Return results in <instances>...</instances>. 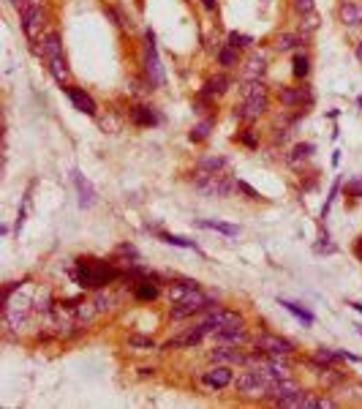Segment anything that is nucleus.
<instances>
[{"label": "nucleus", "instance_id": "nucleus-1", "mask_svg": "<svg viewBox=\"0 0 362 409\" xmlns=\"http://www.w3.org/2000/svg\"><path fill=\"white\" fill-rule=\"evenodd\" d=\"M237 390L245 393V395H264L267 390H270V382L264 379V374L261 371H243L237 374Z\"/></svg>", "mask_w": 362, "mask_h": 409}, {"label": "nucleus", "instance_id": "nucleus-2", "mask_svg": "<svg viewBox=\"0 0 362 409\" xmlns=\"http://www.w3.org/2000/svg\"><path fill=\"white\" fill-rule=\"evenodd\" d=\"M117 278V270H112L109 265H85L79 270V281L82 286H104L106 281Z\"/></svg>", "mask_w": 362, "mask_h": 409}, {"label": "nucleus", "instance_id": "nucleus-3", "mask_svg": "<svg viewBox=\"0 0 362 409\" xmlns=\"http://www.w3.org/2000/svg\"><path fill=\"white\" fill-rule=\"evenodd\" d=\"M256 349L259 352H267V355H278V358H289L294 352V344L280 336H272V333H261L256 338Z\"/></svg>", "mask_w": 362, "mask_h": 409}, {"label": "nucleus", "instance_id": "nucleus-4", "mask_svg": "<svg viewBox=\"0 0 362 409\" xmlns=\"http://www.w3.org/2000/svg\"><path fill=\"white\" fill-rule=\"evenodd\" d=\"M202 325H207L210 330H221V327H240L243 325V319H240V314L234 311H224V308H212L204 314Z\"/></svg>", "mask_w": 362, "mask_h": 409}, {"label": "nucleus", "instance_id": "nucleus-5", "mask_svg": "<svg viewBox=\"0 0 362 409\" xmlns=\"http://www.w3.org/2000/svg\"><path fill=\"white\" fill-rule=\"evenodd\" d=\"M264 109H267V96H259V98H245V104L234 109V118H240V120H256V118H259Z\"/></svg>", "mask_w": 362, "mask_h": 409}, {"label": "nucleus", "instance_id": "nucleus-6", "mask_svg": "<svg viewBox=\"0 0 362 409\" xmlns=\"http://www.w3.org/2000/svg\"><path fill=\"white\" fill-rule=\"evenodd\" d=\"M147 74L156 85H164V71H161L158 55H156V44H153V33H147Z\"/></svg>", "mask_w": 362, "mask_h": 409}, {"label": "nucleus", "instance_id": "nucleus-7", "mask_svg": "<svg viewBox=\"0 0 362 409\" xmlns=\"http://www.w3.org/2000/svg\"><path fill=\"white\" fill-rule=\"evenodd\" d=\"M204 385H210V387H226V385H232V371L226 366H215V368H210V371H204Z\"/></svg>", "mask_w": 362, "mask_h": 409}, {"label": "nucleus", "instance_id": "nucleus-8", "mask_svg": "<svg viewBox=\"0 0 362 409\" xmlns=\"http://www.w3.org/2000/svg\"><path fill=\"white\" fill-rule=\"evenodd\" d=\"M65 93H68L71 104L77 106L79 112H85V115H96V101H93V98L87 96L85 90H79V88H68Z\"/></svg>", "mask_w": 362, "mask_h": 409}, {"label": "nucleus", "instance_id": "nucleus-9", "mask_svg": "<svg viewBox=\"0 0 362 409\" xmlns=\"http://www.w3.org/2000/svg\"><path fill=\"white\" fill-rule=\"evenodd\" d=\"M210 358L215 363H243V360H248L237 346H215V349H210Z\"/></svg>", "mask_w": 362, "mask_h": 409}, {"label": "nucleus", "instance_id": "nucleus-10", "mask_svg": "<svg viewBox=\"0 0 362 409\" xmlns=\"http://www.w3.org/2000/svg\"><path fill=\"white\" fill-rule=\"evenodd\" d=\"M41 52L49 60H57L60 55H63V44H60V36L55 30H49V33H44V36H41Z\"/></svg>", "mask_w": 362, "mask_h": 409}, {"label": "nucleus", "instance_id": "nucleus-11", "mask_svg": "<svg viewBox=\"0 0 362 409\" xmlns=\"http://www.w3.org/2000/svg\"><path fill=\"white\" fill-rule=\"evenodd\" d=\"M74 180H77V189H79V205L82 207H90L93 202H96V191H93L90 180H85L79 172H74Z\"/></svg>", "mask_w": 362, "mask_h": 409}, {"label": "nucleus", "instance_id": "nucleus-12", "mask_svg": "<svg viewBox=\"0 0 362 409\" xmlns=\"http://www.w3.org/2000/svg\"><path fill=\"white\" fill-rule=\"evenodd\" d=\"M270 390H272V395H275V401H280V398H289V395L300 393V387L294 385V382H292L289 377H283V379L272 382V385H270Z\"/></svg>", "mask_w": 362, "mask_h": 409}, {"label": "nucleus", "instance_id": "nucleus-13", "mask_svg": "<svg viewBox=\"0 0 362 409\" xmlns=\"http://www.w3.org/2000/svg\"><path fill=\"white\" fill-rule=\"evenodd\" d=\"M340 19H343L346 25H359L362 22V6L343 3V6H340Z\"/></svg>", "mask_w": 362, "mask_h": 409}, {"label": "nucleus", "instance_id": "nucleus-14", "mask_svg": "<svg viewBox=\"0 0 362 409\" xmlns=\"http://www.w3.org/2000/svg\"><path fill=\"white\" fill-rule=\"evenodd\" d=\"M133 120H136L139 126H153V123H158V115L150 106H136V109H133Z\"/></svg>", "mask_w": 362, "mask_h": 409}, {"label": "nucleus", "instance_id": "nucleus-15", "mask_svg": "<svg viewBox=\"0 0 362 409\" xmlns=\"http://www.w3.org/2000/svg\"><path fill=\"white\" fill-rule=\"evenodd\" d=\"M218 333V338L221 341H234V344H240V341H245V330L243 327H221Z\"/></svg>", "mask_w": 362, "mask_h": 409}, {"label": "nucleus", "instance_id": "nucleus-16", "mask_svg": "<svg viewBox=\"0 0 362 409\" xmlns=\"http://www.w3.org/2000/svg\"><path fill=\"white\" fill-rule=\"evenodd\" d=\"M196 311H202L199 306L193 303H174L172 306V319H185V317H193Z\"/></svg>", "mask_w": 362, "mask_h": 409}, {"label": "nucleus", "instance_id": "nucleus-17", "mask_svg": "<svg viewBox=\"0 0 362 409\" xmlns=\"http://www.w3.org/2000/svg\"><path fill=\"white\" fill-rule=\"evenodd\" d=\"M264 69H267V66H264V57H261V55H253L251 60H248V66H245V74L256 79V77H261V74H264Z\"/></svg>", "mask_w": 362, "mask_h": 409}, {"label": "nucleus", "instance_id": "nucleus-18", "mask_svg": "<svg viewBox=\"0 0 362 409\" xmlns=\"http://www.w3.org/2000/svg\"><path fill=\"white\" fill-rule=\"evenodd\" d=\"M278 96L283 104H300L303 101V88H280Z\"/></svg>", "mask_w": 362, "mask_h": 409}, {"label": "nucleus", "instance_id": "nucleus-19", "mask_svg": "<svg viewBox=\"0 0 362 409\" xmlns=\"http://www.w3.org/2000/svg\"><path fill=\"white\" fill-rule=\"evenodd\" d=\"M226 88H229V77H224V74H221V77H212L210 82L204 85V90L210 93V96H212V93H224Z\"/></svg>", "mask_w": 362, "mask_h": 409}, {"label": "nucleus", "instance_id": "nucleus-20", "mask_svg": "<svg viewBox=\"0 0 362 409\" xmlns=\"http://www.w3.org/2000/svg\"><path fill=\"white\" fill-rule=\"evenodd\" d=\"M297 44H300V38L294 36V33H280L278 41H275V46H278L280 52H289V49H294Z\"/></svg>", "mask_w": 362, "mask_h": 409}, {"label": "nucleus", "instance_id": "nucleus-21", "mask_svg": "<svg viewBox=\"0 0 362 409\" xmlns=\"http://www.w3.org/2000/svg\"><path fill=\"white\" fill-rule=\"evenodd\" d=\"M218 63L226 66V69L237 66V49H234V46H226V49H221V52H218Z\"/></svg>", "mask_w": 362, "mask_h": 409}, {"label": "nucleus", "instance_id": "nucleus-22", "mask_svg": "<svg viewBox=\"0 0 362 409\" xmlns=\"http://www.w3.org/2000/svg\"><path fill=\"white\" fill-rule=\"evenodd\" d=\"M210 126H212V120H202L199 126H193V131H191V139H193V142H202V139H207V134H210Z\"/></svg>", "mask_w": 362, "mask_h": 409}, {"label": "nucleus", "instance_id": "nucleus-23", "mask_svg": "<svg viewBox=\"0 0 362 409\" xmlns=\"http://www.w3.org/2000/svg\"><path fill=\"white\" fill-rule=\"evenodd\" d=\"M202 226H207V229H218V232H224V235H237V226L224 224V221H202Z\"/></svg>", "mask_w": 362, "mask_h": 409}, {"label": "nucleus", "instance_id": "nucleus-24", "mask_svg": "<svg viewBox=\"0 0 362 409\" xmlns=\"http://www.w3.org/2000/svg\"><path fill=\"white\" fill-rule=\"evenodd\" d=\"M259 96H267V90H264L261 82H251V85L243 88V98H259Z\"/></svg>", "mask_w": 362, "mask_h": 409}, {"label": "nucleus", "instance_id": "nucleus-25", "mask_svg": "<svg viewBox=\"0 0 362 409\" xmlns=\"http://www.w3.org/2000/svg\"><path fill=\"white\" fill-rule=\"evenodd\" d=\"M49 69H52V74H55V79L57 82H65V77H68V71H65V66H63V60H49Z\"/></svg>", "mask_w": 362, "mask_h": 409}, {"label": "nucleus", "instance_id": "nucleus-26", "mask_svg": "<svg viewBox=\"0 0 362 409\" xmlns=\"http://www.w3.org/2000/svg\"><path fill=\"white\" fill-rule=\"evenodd\" d=\"M136 295H139L142 300H153V298L158 295V286H156V284H142V286L136 289Z\"/></svg>", "mask_w": 362, "mask_h": 409}, {"label": "nucleus", "instance_id": "nucleus-27", "mask_svg": "<svg viewBox=\"0 0 362 409\" xmlns=\"http://www.w3.org/2000/svg\"><path fill=\"white\" fill-rule=\"evenodd\" d=\"M305 74H308V57L297 55L294 57V77H305Z\"/></svg>", "mask_w": 362, "mask_h": 409}, {"label": "nucleus", "instance_id": "nucleus-28", "mask_svg": "<svg viewBox=\"0 0 362 409\" xmlns=\"http://www.w3.org/2000/svg\"><path fill=\"white\" fill-rule=\"evenodd\" d=\"M338 358H340V352H332V349H319L316 352V360H321V363H335Z\"/></svg>", "mask_w": 362, "mask_h": 409}, {"label": "nucleus", "instance_id": "nucleus-29", "mask_svg": "<svg viewBox=\"0 0 362 409\" xmlns=\"http://www.w3.org/2000/svg\"><path fill=\"white\" fill-rule=\"evenodd\" d=\"M248 44H251V38L243 36V33H232L229 36V46H234V49H237V46H248Z\"/></svg>", "mask_w": 362, "mask_h": 409}, {"label": "nucleus", "instance_id": "nucleus-30", "mask_svg": "<svg viewBox=\"0 0 362 409\" xmlns=\"http://www.w3.org/2000/svg\"><path fill=\"white\" fill-rule=\"evenodd\" d=\"M128 344L131 346H142V349H153V346H156V344H153V338H142V336H131Z\"/></svg>", "mask_w": 362, "mask_h": 409}, {"label": "nucleus", "instance_id": "nucleus-31", "mask_svg": "<svg viewBox=\"0 0 362 409\" xmlns=\"http://www.w3.org/2000/svg\"><path fill=\"white\" fill-rule=\"evenodd\" d=\"M280 306H286V308H289V311H292V314H297V317H303L305 322H313V317H311V314H308V311H303V308H300V306H294V303H289V300H283V303H280Z\"/></svg>", "mask_w": 362, "mask_h": 409}, {"label": "nucleus", "instance_id": "nucleus-32", "mask_svg": "<svg viewBox=\"0 0 362 409\" xmlns=\"http://www.w3.org/2000/svg\"><path fill=\"white\" fill-rule=\"evenodd\" d=\"M224 164H226V161L221 158V156H215V158H204V161H202V169H212V172H215V169H221Z\"/></svg>", "mask_w": 362, "mask_h": 409}, {"label": "nucleus", "instance_id": "nucleus-33", "mask_svg": "<svg viewBox=\"0 0 362 409\" xmlns=\"http://www.w3.org/2000/svg\"><path fill=\"white\" fill-rule=\"evenodd\" d=\"M294 9L300 11V14H313V0H294Z\"/></svg>", "mask_w": 362, "mask_h": 409}, {"label": "nucleus", "instance_id": "nucleus-34", "mask_svg": "<svg viewBox=\"0 0 362 409\" xmlns=\"http://www.w3.org/2000/svg\"><path fill=\"white\" fill-rule=\"evenodd\" d=\"M311 150H313V145H297V147H294V156H292V161L308 158V156H311Z\"/></svg>", "mask_w": 362, "mask_h": 409}, {"label": "nucleus", "instance_id": "nucleus-35", "mask_svg": "<svg viewBox=\"0 0 362 409\" xmlns=\"http://www.w3.org/2000/svg\"><path fill=\"white\" fill-rule=\"evenodd\" d=\"M164 240H166V243H172V246H183V249H193V243H191V240L174 238V235H164Z\"/></svg>", "mask_w": 362, "mask_h": 409}, {"label": "nucleus", "instance_id": "nucleus-36", "mask_svg": "<svg viewBox=\"0 0 362 409\" xmlns=\"http://www.w3.org/2000/svg\"><path fill=\"white\" fill-rule=\"evenodd\" d=\"M104 308H112V298L101 292V295L96 298V311H104Z\"/></svg>", "mask_w": 362, "mask_h": 409}, {"label": "nucleus", "instance_id": "nucleus-37", "mask_svg": "<svg viewBox=\"0 0 362 409\" xmlns=\"http://www.w3.org/2000/svg\"><path fill=\"white\" fill-rule=\"evenodd\" d=\"M346 191L354 194V197H362V180H351V183H346Z\"/></svg>", "mask_w": 362, "mask_h": 409}, {"label": "nucleus", "instance_id": "nucleus-38", "mask_svg": "<svg viewBox=\"0 0 362 409\" xmlns=\"http://www.w3.org/2000/svg\"><path fill=\"white\" fill-rule=\"evenodd\" d=\"M319 28V19L313 17V14H305V30L311 33V30H316Z\"/></svg>", "mask_w": 362, "mask_h": 409}, {"label": "nucleus", "instance_id": "nucleus-39", "mask_svg": "<svg viewBox=\"0 0 362 409\" xmlns=\"http://www.w3.org/2000/svg\"><path fill=\"white\" fill-rule=\"evenodd\" d=\"M237 189H243V191H245V194H248V197H251V199H259V194L253 191V189H251V186H248V183H237Z\"/></svg>", "mask_w": 362, "mask_h": 409}, {"label": "nucleus", "instance_id": "nucleus-40", "mask_svg": "<svg viewBox=\"0 0 362 409\" xmlns=\"http://www.w3.org/2000/svg\"><path fill=\"white\" fill-rule=\"evenodd\" d=\"M85 306H87V303H85ZM85 306H82V308H77V314H79V317H82V319H90V317H93V314H96V311H93V308H85Z\"/></svg>", "mask_w": 362, "mask_h": 409}, {"label": "nucleus", "instance_id": "nucleus-41", "mask_svg": "<svg viewBox=\"0 0 362 409\" xmlns=\"http://www.w3.org/2000/svg\"><path fill=\"white\" fill-rule=\"evenodd\" d=\"M204 3V9H215V0H202Z\"/></svg>", "mask_w": 362, "mask_h": 409}, {"label": "nucleus", "instance_id": "nucleus-42", "mask_svg": "<svg viewBox=\"0 0 362 409\" xmlns=\"http://www.w3.org/2000/svg\"><path fill=\"white\" fill-rule=\"evenodd\" d=\"M25 3H28V0H14V6H17V9H22Z\"/></svg>", "mask_w": 362, "mask_h": 409}, {"label": "nucleus", "instance_id": "nucleus-43", "mask_svg": "<svg viewBox=\"0 0 362 409\" xmlns=\"http://www.w3.org/2000/svg\"><path fill=\"white\" fill-rule=\"evenodd\" d=\"M357 60H359V63H362V44L357 46Z\"/></svg>", "mask_w": 362, "mask_h": 409}, {"label": "nucleus", "instance_id": "nucleus-44", "mask_svg": "<svg viewBox=\"0 0 362 409\" xmlns=\"http://www.w3.org/2000/svg\"><path fill=\"white\" fill-rule=\"evenodd\" d=\"M359 333H362V330H359Z\"/></svg>", "mask_w": 362, "mask_h": 409}]
</instances>
